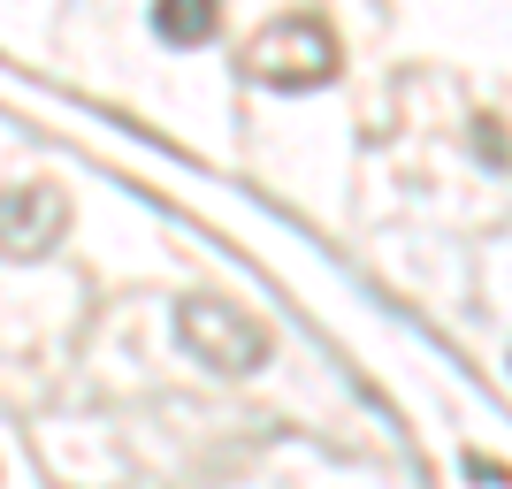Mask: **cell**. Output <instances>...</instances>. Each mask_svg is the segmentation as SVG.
I'll use <instances>...</instances> for the list:
<instances>
[{
    "label": "cell",
    "instance_id": "cell-1",
    "mask_svg": "<svg viewBox=\"0 0 512 489\" xmlns=\"http://www.w3.org/2000/svg\"><path fill=\"white\" fill-rule=\"evenodd\" d=\"M245 77L253 85H276V92H314L337 77V39L321 16H276L245 46Z\"/></svg>",
    "mask_w": 512,
    "mask_h": 489
},
{
    "label": "cell",
    "instance_id": "cell-2",
    "mask_svg": "<svg viewBox=\"0 0 512 489\" xmlns=\"http://www.w3.org/2000/svg\"><path fill=\"white\" fill-rule=\"evenodd\" d=\"M176 344H184L199 367H214V375H253V367L268 360V329H260L253 314L222 306V298H184V306H176Z\"/></svg>",
    "mask_w": 512,
    "mask_h": 489
},
{
    "label": "cell",
    "instance_id": "cell-3",
    "mask_svg": "<svg viewBox=\"0 0 512 489\" xmlns=\"http://www.w3.org/2000/svg\"><path fill=\"white\" fill-rule=\"evenodd\" d=\"M62 230H69V207H62L54 184H8V192H0V253L8 260L54 253Z\"/></svg>",
    "mask_w": 512,
    "mask_h": 489
},
{
    "label": "cell",
    "instance_id": "cell-4",
    "mask_svg": "<svg viewBox=\"0 0 512 489\" xmlns=\"http://www.w3.org/2000/svg\"><path fill=\"white\" fill-rule=\"evenodd\" d=\"M153 31L169 46H207L222 31V0H153Z\"/></svg>",
    "mask_w": 512,
    "mask_h": 489
}]
</instances>
